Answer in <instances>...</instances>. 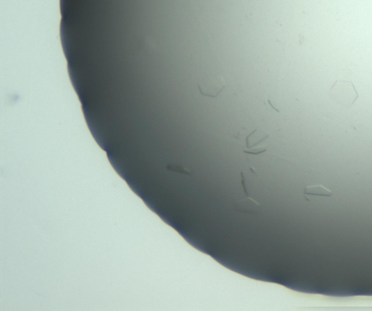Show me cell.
I'll return each mask as SVG.
<instances>
[{"label":"cell","instance_id":"6da1fadb","mask_svg":"<svg viewBox=\"0 0 372 311\" xmlns=\"http://www.w3.org/2000/svg\"><path fill=\"white\" fill-rule=\"evenodd\" d=\"M328 95L338 104L348 108H350L359 98V94L350 81H336Z\"/></svg>","mask_w":372,"mask_h":311},{"label":"cell","instance_id":"7a4b0ae2","mask_svg":"<svg viewBox=\"0 0 372 311\" xmlns=\"http://www.w3.org/2000/svg\"><path fill=\"white\" fill-rule=\"evenodd\" d=\"M225 86L226 83L221 76H212L202 79L198 83L200 93L211 98L218 97Z\"/></svg>","mask_w":372,"mask_h":311},{"label":"cell","instance_id":"3957f363","mask_svg":"<svg viewBox=\"0 0 372 311\" xmlns=\"http://www.w3.org/2000/svg\"><path fill=\"white\" fill-rule=\"evenodd\" d=\"M235 210L246 214H256L260 210V205L252 199L247 197L235 204Z\"/></svg>","mask_w":372,"mask_h":311},{"label":"cell","instance_id":"277c9868","mask_svg":"<svg viewBox=\"0 0 372 311\" xmlns=\"http://www.w3.org/2000/svg\"><path fill=\"white\" fill-rule=\"evenodd\" d=\"M304 194L306 196H319V197H330L332 193L322 186H308L304 190Z\"/></svg>","mask_w":372,"mask_h":311},{"label":"cell","instance_id":"5b68a950","mask_svg":"<svg viewBox=\"0 0 372 311\" xmlns=\"http://www.w3.org/2000/svg\"><path fill=\"white\" fill-rule=\"evenodd\" d=\"M167 169L169 170L173 171V172H177V173L183 174V175H189L191 174L190 171L187 170L185 167H182L180 165H170L167 167Z\"/></svg>","mask_w":372,"mask_h":311}]
</instances>
